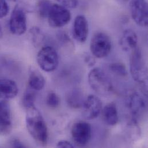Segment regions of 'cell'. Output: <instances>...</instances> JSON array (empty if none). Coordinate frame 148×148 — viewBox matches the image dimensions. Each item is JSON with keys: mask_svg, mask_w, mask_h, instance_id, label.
I'll return each mask as SVG.
<instances>
[{"mask_svg": "<svg viewBox=\"0 0 148 148\" xmlns=\"http://www.w3.org/2000/svg\"><path fill=\"white\" fill-rule=\"evenodd\" d=\"M26 126L34 140L40 145H46L48 141L46 123L40 111L35 106L26 110Z\"/></svg>", "mask_w": 148, "mask_h": 148, "instance_id": "cell-1", "label": "cell"}, {"mask_svg": "<svg viewBox=\"0 0 148 148\" xmlns=\"http://www.w3.org/2000/svg\"><path fill=\"white\" fill-rule=\"evenodd\" d=\"M130 71L133 78L142 85L144 93L147 95V71L141 50L137 47L131 52Z\"/></svg>", "mask_w": 148, "mask_h": 148, "instance_id": "cell-2", "label": "cell"}, {"mask_svg": "<svg viewBox=\"0 0 148 148\" xmlns=\"http://www.w3.org/2000/svg\"><path fill=\"white\" fill-rule=\"evenodd\" d=\"M88 82L91 88L100 95L106 96L112 90L110 78L100 68H96L90 71L88 74Z\"/></svg>", "mask_w": 148, "mask_h": 148, "instance_id": "cell-3", "label": "cell"}, {"mask_svg": "<svg viewBox=\"0 0 148 148\" xmlns=\"http://www.w3.org/2000/svg\"><path fill=\"white\" fill-rule=\"evenodd\" d=\"M112 49V43L110 37L105 33H96L91 39L90 50L95 58H103L107 57Z\"/></svg>", "mask_w": 148, "mask_h": 148, "instance_id": "cell-4", "label": "cell"}, {"mask_svg": "<svg viewBox=\"0 0 148 148\" xmlns=\"http://www.w3.org/2000/svg\"><path fill=\"white\" fill-rule=\"evenodd\" d=\"M36 60L40 68L46 72L54 71L59 65L58 54L51 46H45L41 49L38 53Z\"/></svg>", "mask_w": 148, "mask_h": 148, "instance_id": "cell-5", "label": "cell"}, {"mask_svg": "<svg viewBox=\"0 0 148 148\" xmlns=\"http://www.w3.org/2000/svg\"><path fill=\"white\" fill-rule=\"evenodd\" d=\"M49 25L53 28H61L69 23L71 14L68 8L58 4H53L48 16Z\"/></svg>", "mask_w": 148, "mask_h": 148, "instance_id": "cell-6", "label": "cell"}, {"mask_svg": "<svg viewBox=\"0 0 148 148\" xmlns=\"http://www.w3.org/2000/svg\"><path fill=\"white\" fill-rule=\"evenodd\" d=\"M27 17L23 8L16 5L13 9L9 20L10 32L16 35H23L27 31Z\"/></svg>", "mask_w": 148, "mask_h": 148, "instance_id": "cell-7", "label": "cell"}, {"mask_svg": "<svg viewBox=\"0 0 148 148\" xmlns=\"http://www.w3.org/2000/svg\"><path fill=\"white\" fill-rule=\"evenodd\" d=\"M71 133L74 144L77 147H85L90 140L92 127L87 122H78L73 125Z\"/></svg>", "mask_w": 148, "mask_h": 148, "instance_id": "cell-8", "label": "cell"}, {"mask_svg": "<svg viewBox=\"0 0 148 148\" xmlns=\"http://www.w3.org/2000/svg\"><path fill=\"white\" fill-rule=\"evenodd\" d=\"M132 17L135 23L140 27L148 25V6L146 0H132L130 3Z\"/></svg>", "mask_w": 148, "mask_h": 148, "instance_id": "cell-9", "label": "cell"}, {"mask_svg": "<svg viewBox=\"0 0 148 148\" xmlns=\"http://www.w3.org/2000/svg\"><path fill=\"white\" fill-rule=\"evenodd\" d=\"M127 106L132 115V119L137 121L147 110V102L143 96L137 92H133L127 97Z\"/></svg>", "mask_w": 148, "mask_h": 148, "instance_id": "cell-10", "label": "cell"}, {"mask_svg": "<svg viewBox=\"0 0 148 148\" xmlns=\"http://www.w3.org/2000/svg\"><path fill=\"white\" fill-rule=\"evenodd\" d=\"M84 116L88 119H94L99 116L102 111V103L95 95L88 96L82 106Z\"/></svg>", "mask_w": 148, "mask_h": 148, "instance_id": "cell-11", "label": "cell"}, {"mask_svg": "<svg viewBox=\"0 0 148 148\" xmlns=\"http://www.w3.org/2000/svg\"><path fill=\"white\" fill-rule=\"evenodd\" d=\"M12 130L11 111L9 103L5 100L0 101V136H6Z\"/></svg>", "mask_w": 148, "mask_h": 148, "instance_id": "cell-12", "label": "cell"}, {"mask_svg": "<svg viewBox=\"0 0 148 148\" xmlns=\"http://www.w3.org/2000/svg\"><path fill=\"white\" fill-rule=\"evenodd\" d=\"M89 32L88 23L86 18L83 15L77 16L73 25V36L79 43H84L88 38Z\"/></svg>", "mask_w": 148, "mask_h": 148, "instance_id": "cell-13", "label": "cell"}, {"mask_svg": "<svg viewBox=\"0 0 148 148\" xmlns=\"http://www.w3.org/2000/svg\"><path fill=\"white\" fill-rule=\"evenodd\" d=\"M121 49L126 52H132L138 47V36L132 29L125 30L119 40Z\"/></svg>", "mask_w": 148, "mask_h": 148, "instance_id": "cell-14", "label": "cell"}, {"mask_svg": "<svg viewBox=\"0 0 148 148\" xmlns=\"http://www.w3.org/2000/svg\"><path fill=\"white\" fill-rule=\"evenodd\" d=\"M18 92L16 82L8 79H0V99L9 100L15 97Z\"/></svg>", "mask_w": 148, "mask_h": 148, "instance_id": "cell-15", "label": "cell"}, {"mask_svg": "<svg viewBox=\"0 0 148 148\" xmlns=\"http://www.w3.org/2000/svg\"><path fill=\"white\" fill-rule=\"evenodd\" d=\"M103 118L104 122L108 126H115L119 121L118 112L116 104L110 103L106 105L102 111Z\"/></svg>", "mask_w": 148, "mask_h": 148, "instance_id": "cell-16", "label": "cell"}, {"mask_svg": "<svg viewBox=\"0 0 148 148\" xmlns=\"http://www.w3.org/2000/svg\"><path fill=\"white\" fill-rule=\"evenodd\" d=\"M29 87L35 90H42L45 86L46 80L44 76L37 69L32 68L29 72Z\"/></svg>", "mask_w": 148, "mask_h": 148, "instance_id": "cell-17", "label": "cell"}, {"mask_svg": "<svg viewBox=\"0 0 148 148\" xmlns=\"http://www.w3.org/2000/svg\"><path fill=\"white\" fill-rule=\"evenodd\" d=\"M84 95L82 93L77 90H74L72 91L68 97V103L69 106L71 107L77 108L82 107L84 100Z\"/></svg>", "mask_w": 148, "mask_h": 148, "instance_id": "cell-18", "label": "cell"}, {"mask_svg": "<svg viewBox=\"0 0 148 148\" xmlns=\"http://www.w3.org/2000/svg\"><path fill=\"white\" fill-rule=\"evenodd\" d=\"M36 99V94L35 90L31 88L27 89L23 96L22 103L23 107L26 110L34 107Z\"/></svg>", "mask_w": 148, "mask_h": 148, "instance_id": "cell-19", "label": "cell"}, {"mask_svg": "<svg viewBox=\"0 0 148 148\" xmlns=\"http://www.w3.org/2000/svg\"><path fill=\"white\" fill-rule=\"evenodd\" d=\"M52 5L49 0H39L36 5V10L39 16L43 18L47 17Z\"/></svg>", "mask_w": 148, "mask_h": 148, "instance_id": "cell-20", "label": "cell"}, {"mask_svg": "<svg viewBox=\"0 0 148 148\" xmlns=\"http://www.w3.org/2000/svg\"><path fill=\"white\" fill-rule=\"evenodd\" d=\"M109 69L114 74L120 77H125L128 74L126 66L121 62H115L110 64Z\"/></svg>", "mask_w": 148, "mask_h": 148, "instance_id": "cell-21", "label": "cell"}, {"mask_svg": "<svg viewBox=\"0 0 148 148\" xmlns=\"http://www.w3.org/2000/svg\"><path fill=\"white\" fill-rule=\"evenodd\" d=\"M46 103L48 106L52 108L58 107L60 103L59 96L54 92H50L48 94L46 98Z\"/></svg>", "mask_w": 148, "mask_h": 148, "instance_id": "cell-22", "label": "cell"}, {"mask_svg": "<svg viewBox=\"0 0 148 148\" xmlns=\"http://www.w3.org/2000/svg\"><path fill=\"white\" fill-rule=\"evenodd\" d=\"M60 5L68 8L74 9L78 5V0H56Z\"/></svg>", "mask_w": 148, "mask_h": 148, "instance_id": "cell-23", "label": "cell"}, {"mask_svg": "<svg viewBox=\"0 0 148 148\" xmlns=\"http://www.w3.org/2000/svg\"><path fill=\"white\" fill-rule=\"evenodd\" d=\"M9 9V6L6 0H0V19L8 15Z\"/></svg>", "mask_w": 148, "mask_h": 148, "instance_id": "cell-24", "label": "cell"}, {"mask_svg": "<svg viewBox=\"0 0 148 148\" xmlns=\"http://www.w3.org/2000/svg\"><path fill=\"white\" fill-rule=\"evenodd\" d=\"M57 148H72L74 147L69 141L66 140H61L59 141L57 145Z\"/></svg>", "mask_w": 148, "mask_h": 148, "instance_id": "cell-25", "label": "cell"}, {"mask_svg": "<svg viewBox=\"0 0 148 148\" xmlns=\"http://www.w3.org/2000/svg\"><path fill=\"white\" fill-rule=\"evenodd\" d=\"M10 144H11L12 147L13 148H25V146L24 145V144L21 141H20L19 140H17V139L13 140L11 141Z\"/></svg>", "mask_w": 148, "mask_h": 148, "instance_id": "cell-26", "label": "cell"}, {"mask_svg": "<svg viewBox=\"0 0 148 148\" xmlns=\"http://www.w3.org/2000/svg\"><path fill=\"white\" fill-rule=\"evenodd\" d=\"M94 57H95L93 56L92 57L89 54H86L85 56L84 60H85V61L86 62V63L88 64V65H89L90 66H92L95 64L96 61H95V60Z\"/></svg>", "mask_w": 148, "mask_h": 148, "instance_id": "cell-27", "label": "cell"}, {"mask_svg": "<svg viewBox=\"0 0 148 148\" xmlns=\"http://www.w3.org/2000/svg\"><path fill=\"white\" fill-rule=\"evenodd\" d=\"M2 30L1 27L0 25V38L2 37Z\"/></svg>", "mask_w": 148, "mask_h": 148, "instance_id": "cell-28", "label": "cell"}, {"mask_svg": "<svg viewBox=\"0 0 148 148\" xmlns=\"http://www.w3.org/2000/svg\"><path fill=\"white\" fill-rule=\"evenodd\" d=\"M11 1H14V2H15V1H17V0H11Z\"/></svg>", "mask_w": 148, "mask_h": 148, "instance_id": "cell-29", "label": "cell"}, {"mask_svg": "<svg viewBox=\"0 0 148 148\" xmlns=\"http://www.w3.org/2000/svg\"><path fill=\"white\" fill-rule=\"evenodd\" d=\"M122 1H129V0H122Z\"/></svg>", "mask_w": 148, "mask_h": 148, "instance_id": "cell-30", "label": "cell"}]
</instances>
